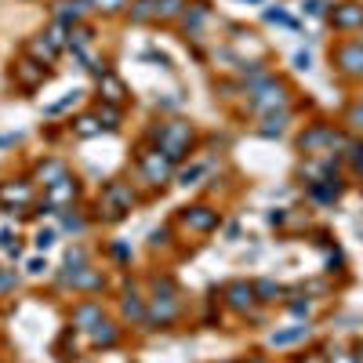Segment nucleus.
Wrapping results in <instances>:
<instances>
[{
	"label": "nucleus",
	"mask_w": 363,
	"mask_h": 363,
	"mask_svg": "<svg viewBox=\"0 0 363 363\" xmlns=\"http://www.w3.org/2000/svg\"><path fill=\"white\" fill-rule=\"evenodd\" d=\"M153 138L160 142V153L167 157L171 163L174 160H182L185 153H189V142H193V131L185 124H178V120H171V124H160L157 131H153Z\"/></svg>",
	"instance_id": "nucleus-1"
},
{
	"label": "nucleus",
	"mask_w": 363,
	"mask_h": 363,
	"mask_svg": "<svg viewBox=\"0 0 363 363\" xmlns=\"http://www.w3.org/2000/svg\"><path fill=\"white\" fill-rule=\"evenodd\" d=\"M102 200H105V211H109V218H120L124 211H131L135 196H131V189H127L124 182H109V185H105V193H102Z\"/></svg>",
	"instance_id": "nucleus-2"
},
{
	"label": "nucleus",
	"mask_w": 363,
	"mask_h": 363,
	"mask_svg": "<svg viewBox=\"0 0 363 363\" xmlns=\"http://www.w3.org/2000/svg\"><path fill=\"white\" fill-rule=\"evenodd\" d=\"M138 167H142L149 185H160V182H167V174H171V160L157 149V153H142V157H138Z\"/></svg>",
	"instance_id": "nucleus-3"
},
{
	"label": "nucleus",
	"mask_w": 363,
	"mask_h": 363,
	"mask_svg": "<svg viewBox=\"0 0 363 363\" xmlns=\"http://www.w3.org/2000/svg\"><path fill=\"white\" fill-rule=\"evenodd\" d=\"M273 105H284V88L280 84H262L258 91H251V109H273Z\"/></svg>",
	"instance_id": "nucleus-4"
},
{
	"label": "nucleus",
	"mask_w": 363,
	"mask_h": 363,
	"mask_svg": "<svg viewBox=\"0 0 363 363\" xmlns=\"http://www.w3.org/2000/svg\"><path fill=\"white\" fill-rule=\"evenodd\" d=\"M15 77H18V84L26 88V91H33L44 77H48V66H40V62H18L15 66Z\"/></svg>",
	"instance_id": "nucleus-5"
},
{
	"label": "nucleus",
	"mask_w": 363,
	"mask_h": 363,
	"mask_svg": "<svg viewBox=\"0 0 363 363\" xmlns=\"http://www.w3.org/2000/svg\"><path fill=\"white\" fill-rule=\"evenodd\" d=\"M185 226H189V229H215L218 215L211 207H189V211H185Z\"/></svg>",
	"instance_id": "nucleus-6"
},
{
	"label": "nucleus",
	"mask_w": 363,
	"mask_h": 363,
	"mask_svg": "<svg viewBox=\"0 0 363 363\" xmlns=\"http://www.w3.org/2000/svg\"><path fill=\"white\" fill-rule=\"evenodd\" d=\"M338 66L345 69V73H363V48L360 44H349V48H342L338 51Z\"/></svg>",
	"instance_id": "nucleus-7"
},
{
	"label": "nucleus",
	"mask_w": 363,
	"mask_h": 363,
	"mask_svg": "<svg viewBox=\"0 0 363 363\" xmlns=\"http://www.w3.org/2000/svg\"><path fill=\"white\" fill-rule=\"evenodd\" d=\"M77 200V185L73 182H58V185H48V204L51 207H66V204H73Z\"/></svg>",
	"instance_id": "nucleus-8"
},
{
	"label": "nucleus",
	"mask_w": 363,
	"mask_h": 363,
	"mask_svg": "<svg viewBox=\"0 0 363 363\" xmlns=\"http://www.w3.org/2000/svg\"><path fill=\"white\" fill-rule=\"evenodd\" d=\"M37 178H40L44 185H58V182H66V163H62V160H48V163H40Z\"/></svg>",
	"instance_id": "nucleus-9"
},
{
	"label": "nucleus",
	"mask_w": 363,
	"mask_h": 363,
	"mask_svg": "<svg viewBox=\"0 0 363 363\" xmlns=\"http://www.w3.org/2000/svg\"><path fill=\"white\" fill-rule=\"evenodd\" d=\"M102 320V309L98 306H91V301H88V306H80L77 312H73V323L80 327V331H91V327H95Z\"/></svg>",
	"instance_id": "nucleus-10"
},
{
	"label": "nucleus",
	"mask_w": 363,
	"mask_h": 363,
	"mask_svg": "<svg viewBox=\"0 0 363 363\" xmlns=\"http://www.w3.org/2000/svg\"><path fill=\"white\" fill-rule=\"evenodd\" d=\"M116 338H120V331H116V327L113 323H95V327H91V342H95V345H116Z\"/></svg>",
	"instance_id": "nucleus-11"
},
{
	"label": "nucleus",
	"mask_w": 363,
	"mask_h": 363,
	"mask_svg": "<svg viewBox=\"0 0 363 363\" xmlns=\"http://www.w3.org/2000/svg\"><path fill=\"white\" fill-rule=\"evenodd\" d=\"M334 26H363V8H356V4H345L342 11H334Z\"/></svg>",
	"instance_id": "nucleus-12"
},
{
	"label": "nucleus",
	"mask_w": 363,
	"mask_h": 363,
	"mask_svg": "<svg viewBox=\"0 0 363 363\" xmlns=\"http://www.w3.org/2000/svg\"><path fill=\"white\" fill-rule=\"evenodd\" d=\"M251 298H254V291H251L247 284H232V287H229V306H232V309H247Z\"/></svg>",
	"instance_id": "nucleus-13"
},
{
	"label": "nucleus",
	"mask_w": 363,
	"mask_h": 363,
	"mask_svg": "<svg viewBox=\"0 0 363 363\" xmlns=\"http://www.w3.org/2000/svg\"><path fill=\"white\" fill-rule=\"evenodd\" d=\"M0 200H15V204H29V185H0Z\"/></svg>",
	"instance_id": "nucleus-14"
},
{
	"label": "nucleus",
	"mask_w": 363,
	"mask_h": 363,
	"mask_svg": "<svg viewBox=\"0 0 363 363\" xmlns=\"http://www.w3.org/2000/svg\"><path fill=\"white\" fill-rule=\"evenodd\" d=\"M157 8H160V0H135L131 22H149V18H157Z\"/></svg>",
	"instance_id": "nucleus-15"
},
{
	"label": "nucleus",
	"mask_w": 363,
	"mask_h": 363,
	"mask_svg": "<svg viewBox=\"0 0 363 363\" xmlns=\"http://www.w3.org/2000/svg\"><path fill=\"white\" fill-rule=\"evenodd\" d=\"M204 18H207V4H196L193 11H185V18H182V29L196 33V29L204 26Z\"/></svg>",
	"instance_id": "nucleus-16"
},
{
	"label": "nucleus",
	"mask_w": 363,
	"mask_h": 363,
	"mask_svg": "<svg viewBox=\"0 0 363 363\" xmlns=\"http://www.w3.org/2000/svg\"><path fill=\"white\" fill-rule=\"evenodd\" d=\"M29 51L37 55V58H44V62H55V55H58V48L44 37V40H29Z\"/></svg>",
	"instance_id": "nucleus-17"
},
{
	"label": "nucleus",
	"mask_w": 363,
	"mask_h": 363,
	"mask_svg": "<svg viewBox=\"0 0 363 363\" xmlns=\"http://www.w3.org/2000/svg\"><path fill=\"white\" fill-rule=\"evenodd\" d=\"M182 8H189V4H185V0H160L157 18H178V15H182Z\"/></svg>",
	"instance_id": "nucleus-18"
},
{
	"label": "nucleus",
	"mask_w": 363,
	"mask_h": 363,
	"mask_svg": "<svg viewBox=\"0 0 363 363\" xmlns=\"http://www.w3.org/2000/svg\"><path fill=\"white\" fill-rule=\"evenodd\" d=\"M102 84H105V102H124V84H120L116 77L105 73V77H102Z\"/></svg>",
	"instance_id": "nucleus-19"
},
{
	"label": "nucleus",
	"mask_w": 363,
	"mask_h": 363,
	"mask_svg": "<svg viewBox=\"0 0 363 363\" xmlns=\"http://www.w3.org/2000/svg\"><path fill=\"white\" fill-rule=\"evenodd\" d=\"M320 142H338V138H334V131H312V135L301 138V149H312V146H320Z\"/></svg>",
	"instance_id": "nucleus-20"
},
{
	"label": "nucleus",
	"mask_w": 363,
	"mask_h": 363,
	"mask_svg": "<svg viewBox=\"0 0 363 363\" xmlns=\"http://www.w3.org/2000/svg\"><path fill=\"white\" fill-rule=\"evenodd\" d=\"M124 312L131 316V320H146V312H142V301H138L131 291H127V301H124Z\"/></svg>",
	"instance_id": "nucleus-21"
},
{
	"label": "nucleus",
	"mask_w": 363,
	"mask_h": 363,
	"mask_svg": "<svg viewBox=\"0 0 363 363\" xmlns=\"http://www.w3.org/2000/svg\"><path fill=\"white\" fill-rule=\"evenodd\" d=\"M77 135H84V138L98 135V124H95V116H80V120H77Z\"/></svg>",
	"instance_id": "nucleus-22"
},
{
	"label": "nucleus",
	"mask_w": 363,
	"mask_h": 363,
	"mask_svg": "<svg viewBox=\"0 0 363 363\" xmlns=\"http://www.w3.org/2000/svg\"><path fill=\"white\" fill-rule=\"evenodd\" d=\"M88 4H95L98 11H109V15H116V11L127 8V0H88Z\"/></svg>",
	"instance_id": "nucleus-23"
},
{
	"label": "nucleus",
	"mask_w": 363,
	"mask_h": 363,
	"mask_svg": "<svg viewBox=\"0 0 363 363\" xmlns=\"http://www.w3.org/2000/svg\"><path fill=\"white\" fill-rule=\"evenodd\" d=\"M306 334V327H295V331H284V334H273V345H291Z\"/></svg>",
	"instance_id": "nucleus-24"
},
{
	"label": "nucleus",
	"mask_w": 363,
	"mask_h": 363,
	"mask_svg": "<svg viewBox=\"0 0 363 363\" xmlns=\"http://www.w3.org/2000/svg\"><path fill=\"white\" fill-rule=\"evenodd\" d=\"M254 291H258V295H262V301H273L269 295H280V287H276V284H269V280H262V284L254 287Z\"/></svg>",
	"instance_id": "nucleus-25"
},
{
	"label": "nucleus",
	"mask_w": 363,
	"mask_h": 363,
	"mask_svg": "<svg viewBox=\"0 0 363 363\" xmlns=\"http://www.w3.org/2000/svg\"><path fill=\"white\" fill-rule=\"evenodd\" d=\"M62 226H66L69 232H80V229H84V218H80V215H66Z\"/></svg>",
	"instance_id": "nucleus-26"
},
{
	"label": "nucleus",
	"mask_w": 363,
	"mask_h": 363,
	"mask_svg": "<svg viewBox=\"0 0 363 363\" xmlns=\"http://www.w3.org/2000/svg\"><path fill=\"white\" fill-rule=\"evenodd\" d=\"M51 243H55V232H51V229H40V232H37V247L44 251V247H51Z\"/></svg>",
	"instance_id": "nucleus-27"
},
{
	"label": "nucleus",
	"mask_w": 363,
	"mask_h": 363,
	"mask_svg": "<svg viewBox=\"0 0 363 363\" xmlns=\"http://www.w3.org/2000/svg\"><path fill=\"white\" fill-rule=\"evenodd\" d=\"M15 284H18V276H15V273H0V295H4V291H11Z\"/></svg>",
	"instance_id": "nucleus-28"
},
{
	"label": "nucleus",
	"mask_w": 363,
	"mask_h": 363,
	"mask_svg": "<svg viewBox=\"0 0 363 363\" xmlns=\"http://www.w3.org/2000/svg\"><path fill=\"white\" fill-rule=\"evenodd\" d=\"M204 167H189V171H182V185H193V178H200Z\"/></svg>",
	"instance_id": "nucleus-29"
},
{
	"label": "nucleus",
	"mask_w": 363,
	"mask_h": 363,
	"mask_svg": "<svg viewBox=\"0 0 363 363\" xmlns=\"http://www.w3.org/2000/svg\"><path fill=\"white\" fill-rule=\"evenodd\" d=\"M26 269H29V273H33V276H40V273H44V269H48V262H40V258H33V262H29Z\"/></svg>",
	"instance_id": "nucleus-30"
},
{
	"label": "nucleus",
	"mask_w": 363,
	"mask_h": 363,
	"mask_svg": "<svg viewBox=\"0 0 363 363\" xmlns=\"http://www.w3.org/2000/svg\"><path fill=\"white\" fill-rule=\"evenodd\" d=\"M102 116L109 120V127H116V109H109V105H105V109H102Z\"/></svg>",
	"instance_id": "nucleus-31"
},
{
	"label": "nucleus",
	"mask_w": 363,
	"mask_h": 363,
	"mask_svg": "<svg viewBox=\"0 0 363 363\" xmlns=\"http://www.w3.org/2000/svg\"><path fill=\"white\" fill-rule=\"evenodd\" d=\"M353 163H363V146H353Z\"/></svg>",
	"instance_id": "nucleus-32"
}]
</instances>
